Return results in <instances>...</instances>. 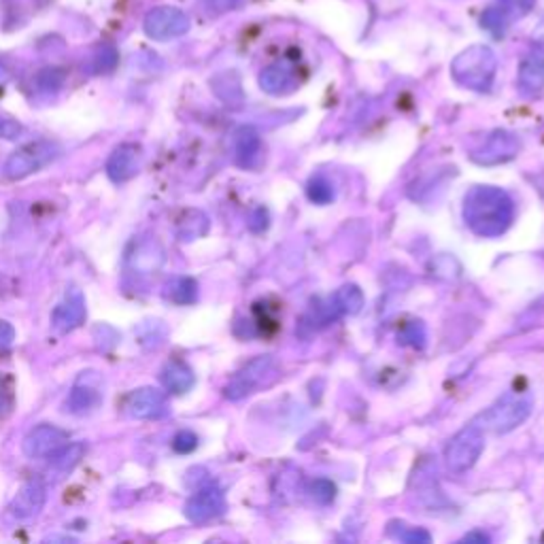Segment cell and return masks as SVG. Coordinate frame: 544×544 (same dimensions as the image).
I'll use <instances>...</instances> for the list:
<instances>
[{"label": "cell", "mask_w": 544, "mask_h": 544, "mask_svg": "<svg viewBox=\"0 0 544 544\" xmlns=\"http://www.w3.org/2000/svg\"><path fill=\"white\" fill-rule=\"evenodd\" d=\"M464 542H480V544H485V542H489V536L480 534V531H472V534H468L464 538Z\"/></svg>", "instance_id": "obj_35"}, {"label": "cell", "mask_w": 544, "mask_h": 544, "mask_svg": "<svg viewBox=\"0 0 544 544\" xmlns=\"http://www.w3.org/2000/svg\"><path fill=\"white\" fill-rule=\"evenodd\" d=\"M306 196L315 205H329L334 200V185L329 183L328 177L315 175L311 177L309 185H306Z\"/></svg>", "instance_id": "obj_26"}, {"label": "cell", "mask_w": 544, "mask_h": 544, "mask_svg": "<svg viewBox=\"0 0 544 544\" xmlns=\"http://www.w3.org/2000/svg\"><path fill=\"white\" fill-rule=\"evenodd\" d=\"M128 415L135 419H160L169 415V404H166L164 391L155 387H143L128 398Z\"/></svg>", "instance_id": "obj_14"}, {"label": "cell", "mask_w": 544, "mask_h": 544, "mask_svg": "<svg viewBox=\"0 0 544 544\" xmlns=\"http://www.w3.org/2000/svg\"><path fill=\"white\" fill-rule=\"evenodd\" d=\"M497 73V56L487 45H472L455 56L451 62V75L461 88L489 92Z\"/></svg>", "instance_id": "obj_2"}, {"label": "cell", "mask_w": 544, "mask_h": 544, "mask_svg": "<svg viewBox=\"0 0 544 544\" xmlns=\"http://www.w3.org/2000/svg\"><path fill=\"white\" fill-rule=\"evenodd\" d=\"M22 132H24V128H22L17 121L0 118V138H4V141H15L17 136H22Z\"/></svg>", "instance_id": "obj_32"}, {"label": "cell", "mask_w": 544, "mask_h": 544, "mask_svg": "<svg viewBox=\"0 0 544 544\" xmlns=\"http://www.w3.org/2000/svg\"><path fill=\"white\" fill-rule=\"evenodd\" d=\"M249 228H251L253 233H264V230L268 228V211H266L264 206L253 208L251 217H249Z\"/></svg>", "instance_id": "obj_33"}, {"label": "cell", "mask_w": 544, "mask_h": 544, "mask_svg": "<svg viewBox=\"0 0 544 544\" xmlns=\"http://www.w3.org/2000/svg\"><path fill=\"white\" fill-rule=\"evenodd\" d=\"M519 138L513 135V132L506 130H496L491 132L477 152L472 154V160L480 166H494V164H502V162L513 160L514 155L519 154Z\"/></svg>", "instance_id": "obj_8"}, {"label": "cell", "mask_w": 544, "mask_h": 544, "mask_svg": "<svg viewBox=\"0 0 544 544\" xmlns=\"http://www.w3.org/2000/svg\"><path fill=\"white\" fill-rule=\"evenodd\" d=\"M311 497L317 502V505H332L334 497H337V485L332 483L329 478H315L311 483Z\"/></svg>", "instance_id": "obj_27"}, {"label": "cell", "mask_w": 544, "mask_h": 544, "mask_svg": "<svg viewBox=\"0 0 544 544\" xmlns=\"http://www.w3.org/2000/svg\"><path fill=\"white\" fill-rule=\"evenodd\" d=\"M128 262L132 266V270L138 272V275H149V272H155L164 262V251H162L158 241H138L135 242V251L128 256Z\"/></svg>", "instance_id": "obj_19"}, {"label": "cell", "mask_w": 544, "mask_h": 544, "mask_svg": "<svg viewBox=\"0 0 544 544\" xmlns=\"http://www.w3.org/2000/svg\"><path fill=\"white\" fill-rule=\"evenodd\" d=\"M68 443V434L56 426H39L24 438V453L32 460L51 457Z\"/></svg>", "instance_id": "obj_11"}, {"label": "cell", "mask_w": 544, "mask_h": 544, "mask_svg": "<svg viewBox=\"0 0 544 544\" xmlns=\"http://www.w3.org/2000/svg\"><path fill=\"white\" fill-rule=\"evenodd\" d=\"M13 340H15V329H13V326H11L9 321L0 320V353L11 349Z\"/></svg>", "instance_id": "obj_34"}, {"label": "cell", "mask_w": 544, "mask_h": 544, "mask_svg": "<svg viewBox=\"0 0 544 544\" xmlns=\"http://www.w3.org/2000/svg\"><path fill=\"white\" fill-rule=\"evenodd\" d=\"M511 15H513L511 4L505 0V4H500V7H489L485 11L483 17H480V24H483L485 31L494 34V37H502V34L506 32Z\"/></svg>", "instance_id": "obj_24"}, {"label": "cell", "mask_w": 544, "mask_h": 544, "mask_svg": "<svg viewBox=\"0 0 544 544\" xmlns=\"http://www.w3.org/2000/svg\"><path fill=\"white\" fill-rule=\"evenodd\" d=\"M404 530L398 531V538H400L402 542H408V544H427L432 540L430 534H427L426 530L421 528H407V525H402Z\"/></svg>", "instance_id": "obj_30"}, {"label": "cell", "mask_w": 544, "mask_h": 544, "mask_svg": "<svg viewBox=\"0 0 544 544\" xmlns=\"http://www.w3.org/2000/svg\"><path fill=\"white\" fill-rule=\"evenodd\" d=\"M194 381L196 379H194L192 368H189L185 362L172 360L166 364L164 370H162V383H164V387L171 393H175V396L192 390Z\"/></svg>", "instance_id": "obj_20"}, {"label": "cell", "mask_w": 544, "mask_h": 544, "mask_svg": "<svg viewBox=\"0 0 544 544\" xmlns=\"http://www.w3.org/2000/svg\"><path fill=\"white\" fill-rule=\"evenodd\" d=\"M164 298L175 304H194L198 300V285L189 276H175L166 283Z\"/></svg>", "instance_id": "obj_23"}, {"label": "cell", "mask_w": 544, "mask_h": 544, "mask_svg": "<svg viewBox=\"0 0 544 544\" xmlns=\"http://www.w3.org/2000/svg\"><path fill=\"white\" fill-rule=\"evenodd\" d=\"M514 202L505 189L494 185H477L464 198V222L474 234L497 239L511 228Z\"/></svg>", "instance_id": "obj_1"}, {"label": "cell", "mask_w": 544, "mask_h": 544, "mask_svg": "<svg viewBox=\"0 0 544 544\" xmlns=\"http://www.w3.org/2000/svg\"><path fill=\"white\" fill-rule=\"evenodd\" d=\"M329 304H332V309L338 317L357 315L364 306V294L357 285H343L329 298Z\"/></svg>", "instance_id": "obj_21"}, {"label": "cell", "mask_w": 544, "mask_h": 544, "mask_svg": "<svg viewBox=\"0 0 544 544\" xmlns=\"http://www.w3.org/2000/svg\"><path fill=\"white\" fill-rule=\"evenodd\" d=\"M85 315H88V309H85L83 294L75 289L51 312V326H54L56 332L68 334L85 321Z\"/></svg>", "instance_id": "obj_13"}, {"label": "cell", "mask_w": 544, "mask_h": 544, "mask_svg": "<svg viewBox=\"0 0 544 544\" xmlns=\"http://www.w3.org/2000/svg\"><path fill=\"white\" fill-rule=\"evenodd\" d=\"M236 164L242 169H258L262 162V138L251 126H242L234 135Z\"/></svg>", "instance_id": "obj_17"}, {"label": "cell", "mask_w": 544, "mask_h": 544, "mask_svg": "<svg viewBox=\"0 0 544 544\" xmlns=\"http://www.w3.org/2000/svg\"><path fill=\"white\" fill-rule=\"evenodd\" d=\"M9 77H11V75H9L7 68H4L3 65H0V85H4V83H7Z\"/></svg>", "instance_id": "obj_36"}, {"label": "cell", "mask_w": 544, "mask_h": 544, "mask_svg": "<svg viewBox=\"0 0 544 544\" xmlns=\"http://www.w3.org/2000/svg\"><path fill=\"white\" fill-rule=\"evenodd\" d=\"M206 230H208V217L202 211H196V208L185 211L181 219L177 222V236L181 241L200 239L202 234H206Z\"/></svg>", "instance_id": "obj_22"}, {"label": "cell", "mask_w": 544, "mask_h": 544, "mask_svg": "<svg viewBox=\"0 0 544 544\" xmlns=\"http://www.w3.org/2000/svg\"><path fill=\"white\" fill-rule=\"evenodd\" d=\"M519 92L534 98L544 90V45H534L519 65Z\"/></svg>", "instance_id": "obj_10"}, {"label": "cell", "mask_w": 544, "mask_h": 544, "mask_svg": "<svg viewBox=\"0 0 544 544\" xmlns=\"http://www.w3.org/2000/svg\"><path fill=\"white\" fill-rule=\"evenodd\" d=\"M400 340L404 345L415 347V349H421L426 345V328L421 321H408L407 326L402 328L400 332Z\"/></svg>", "instance_id": "obj_28"}, {"label": "cell", "mask_w": 544, "mask_h": 544, "mask_svg": "<svg viewBox=\"0 0 544 544\" xmlns=\"http://www.w3.org/2000/svg\"><path fill=\"white\" fill-rule=\"evenodd\" d=\"M11 410H13V391L7 381L0 376V419L9 417Z\"/></svg>", "instance_id": "obj_31"}, {"label": "cell", "mask_w": 544, "mask_h": 544, "mask_svg": "<svg viewBox=\"0 0 544 544\" xmlns=\"http://www.w3.org/2000/svg\"><path fill=\"white\" fill-rule=\"evenodd\" d=\"M141 160H143V149L135 143L119 145L118 149L111 154V158L107 160V175L113 183H124L130 181L132 177H136V172L141 171Z\"/></svg>", "instance_id": "obj_12"}, {"label": "cell", "mask_w": 544, "mask_h": 544, "mask_svg": "<svg viewBox=\"0 0 544 544\" xmlns=\"http://www.w3.org/2000/svg\"><path fill=\"white\" fill-rule=\"evenodd\" d=\"M45 497H48V489H45L43 480L31 478L22 485L13 502H11V514L17 519H31L45 506Z\"/></svg>", "instance_id": "obj_15"}, {"label": "cell", "mask_w": 544, "mask_h": 544, "mask_svg": "<svg viewBox=\"0 0 544 544\" xmlns=\"http://www.w3.org/2000/svg\"><path fill=\"white\" fill-rule=\"evenodd\" d=\"M531 413V402L528 398L505 396L496 407H491L485 413V426L494 434H508L517 430L521 424H525Z\"/></svg>", "instance_id": "obj_6"}, {"label": "cell", "mask_w": 544, "mask_h": 544, "mask_svg": "<svg viewBox=\"0 0 544 544\" xmlns=\"http://www.w3.org/2000/svg\"><path fill=\"white\" fill-rule=\"evenodd\" d=\"M259 88L270 96H285L298 88V75L285 62H276L259 73Z\"/></svg>", "instance_id": "obj_16"}, {"label": "cell", "mask_w": 544, "mask_h": 544, "mask_svg": "<svg viewBox=\"0 0 544 544\" xmlns=\"http://www.w3.org/2000/svg\"><path fill=\"white\" fill-rule=\"evenodd\" d=\"M85 447L81 443H73V444H65L62 449H57L54 455H51V466L56 468V470H73L75 466L79 464L81 460H83Z\"/></svg>", "instance_id": "obj_25"}, {"label": "cell", "mask_w": 544, "mask_h": 544, "mask_svg": "<svg viewBox=\"0 0 544 544\" xmlns=\"http://www.w3.org/2000/svg\"><path fill=\"white\" fill-rule=\"evenodd\" d=\"M483 449H485L483 427L477 424L466 426L464 430L457 432L447 444V451H444L447 466L457 474L468 472L478 461Z\"/></svg>", "instance_id": "obj_5"}, {"label": "cell", "mask_w": 544, "mask_h": 544, "mask_svg": "<svg viewBox=\"0 0 544 544\" xmlns=\"http://www.w3.org/2000/svg\"><path fill=\"white\" fill-rule=\"evenodd\" d=\"M57 155H60V147L51 141H34L28 143L24 147L17 149L15 154L9 155V160L4 162V177L11 181H20L32 172H37L45 166L51 164Z\"/></svg>", "instance_id": "obj_4"}, {"label": "cell", "mask_w": 544, "mask_h": 544, "mask_svg": "<svg viewBox=\"0 0 544 544\" xmlns=\"http://www.w3.org/2000/svg\"><path fill=\"white\" fill-rule=\"evenodd\" d=\"M101 402H102L101 385H98L96 376L90 374L81 376L77 383H75L71 396H68V408L77 415L90 413V410H94Z\"/></svg>", "instance_id": "obj_18"}, {"label": "cell", "mask_w": 544, "mask_h": 544, "mask_svg": "<svg viewBox=\"0 0 544 544\" xmlns=\"http://www.w3.org/2000/svg\"><path fill=\"white\" fill-rule=\"evenodd\" d=\"M276 376V362L272 355H258L247 362L239 373H236L230 383L225 385V398L239 402L242 398L256 393L259 387L270 385Z\"/></svg>", "instance_id": "obj_3"}, {"label": "cell", "mask_w": 544, "mask_h": 544, "mask_svg": "<svg viewBox=\"0 0 544 544\" xmlns=\"http://www.w3.org/2000/svg\"><path fill=\"white\" fill-rule=\"evenodd\" d=\"M196 447H198V436H196V434L189 432V430L177 432V436L172 438V449H175L177 453H181V455L192 453Z\"/></svg>", "instance_id": "obj_29"}, {"label": "cell", "mask_w": 544, "mask_h": 544, "mask_svg": "<svg viewBox=\"0 0 544 544\" xmlns=\"http://www.w3.org/2000/svg\"><path fill=\"white\" fill-rule=\"evenodd\" d=\"M225 511V497L224 491L215 487V485H206L196 491V494L189 497L188 505H185V517L194 523H205V521H211L224 514Z\"/></svg>", "instance_id": "obj_9"}, {"label": "cell", "mask_w": 544, "mask_h": 544, "mask_svg": "<svg viewBox=\"0 0 544 544\" xmlns=\"http://www.w3.org/2000/svg\"><path fill=\"white\" fill-rule=\"evenodd\" d=\"M145 32L154 40H171L183 37L189 31V17L181 9L175 7H158L149 11L143 22Z\"/></svg>", "instance_id": "obj_7"}]
</instances>
